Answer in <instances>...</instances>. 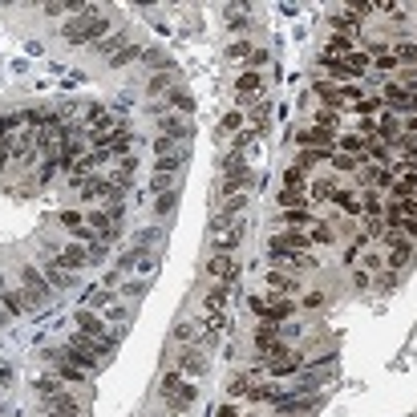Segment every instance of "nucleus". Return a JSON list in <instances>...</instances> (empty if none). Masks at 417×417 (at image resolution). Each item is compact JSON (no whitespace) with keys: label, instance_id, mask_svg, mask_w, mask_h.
Returning a JSON list of instances; mask_svg holds the SVG:
<instances>
[{"label":"nucleus","instance_id":"f257e3e1","mask_svg":"<svg viewBox=\"0 0 417 417\" xmlns=\"http://www.w3.org/2000/svg\"><path fill=\"white\" fill-rule=\"evenodd\" d=\"M61 37L69 45H89V41H105L110 37V21L101 16V4H86V13L65 21L61 25Z\"/></svg>","mask_w":417,"mask_h":417},{"label":"nucleus","instance_id":"f03ea898","mask_svg":"<svg viewBox=\"0 0 417 417\" xmlns=\"http://www.w3.org/2000/svg\"><path fill=\"white\" fill-rule=\"evenodd\" d=\"M163 397H166V409L170 413H187L190 405L199 401V389H195V381H187L178 369L163 373Z\"/></svg>","mask_w":417,"mask_h":417},{"label":"nucleus","instance_id":"7ed1b4c3","mask_svg":"<svg viewBox=\"0 0 417 417\" xmlns=\"http://www.w3.org/2000/svg\"><path fill=\"white\" fill-rule=\"evenodd\" d=\"M21 292H25L29 308H41V304H49V300H53L49 279L41 276V267H33V264H21Z\"/></svg>","mask_w":417,"mask_h":417},{"label":"nucleus","instance_id":"20e7f679","mask_svg":"<svg viewBox=\"0 0 417 417\" xmlns=\"http://www.w3.org/2000/svg\"><path fill=\"white\" fill-rule=\"evenodd\" d=\"M77 332L81 336H89V341H98V344H105L110 353L118 349V341L110 336V324L98 316V312H89V308H77Z\"/></svg>","mask_w":417,"mask_h":417},{"label":"nucleus","instance_id":"39448f33","mask_svg":"<svg viewBox=\"0 0 417 417\" xmlns=\"http://www.w3.org/2000/svg\"><path fill=\"white\" fill-rule=\"evenodd\" d=\"M296 142H300V150H320V154H336V142H341V134H332V130H320V126H308L296 134Z\"/></svg>","mask_w":417,"mask_h":417},{"label":"nucleus","instance_id":"423d86ee","mask_svg":"<svg viewBox=\"0 0 417 417\" xmlns=\"http://www.w3.org/2000/svg\"><path fill=\"white\" fill-rule=\"evenodd\" d=\"M247 308H252L255 316H264L267 324H279V320H288L292 312H296V304L292 300H267V296H252V304H247Z\"/></svg>","mask_w":417,"mask_h":417},{"label":"nucleus","instance_id":"0eeeda50","mask_svg":"<svg viewBox=\"0 0 417 417\" xmlns=\"http://www.w3.org/2000/svg\"><path fill=\"white\" fill-rule=\"evenodd\" d=\"M45 247H49V259H57L65 272H77V267L89 264V252L81 243H45Z\"/></svg>","mask_w":417,"mask_h":417},{"label":"nucleus","instance_id":"6e6552de","mask_svg":"<svg viewBox=\"0 0 417 417\" xmlns=\"http://www.w3.org/2000/svg\"><path fill=\"white\" fill-rule=\"evenodd\" d=\"M267 252L272 255H288V252H312V235L308 231H279L267 240Z\"/></svg>","mask_w":417,"mask_h":417},{"label":"nucleus","instance_id":"1a4fd4ad","mask_svg":"<svg viewBox=\"0 0 417 417\" xmlns=\"http://www.w3.org/2000/svg\"><path fill=\"white\" fill-rule=\"evenodd\" d=\"M207 276L215 279V284H235V279H240V264H235V259H231V255H211V259H207Z\"/></svg>","mask_w":417,"mask_h":417},{"label":"nucleus","instance_id":"9d476101","mask_svg":"<svg viewBox=\"0 0 417 417\" xmlns=\"http://www.w3.org/2000/svg\"><path fill=\"white\" fill-rule=\"evenodd\" d=\"M385 243H389V259H385V267H405L409 259H413V243L401 240L397 231H385Z\"/></svg>","mask_w":417,"mask_h":417},{"label":"nucleus","instance_id":"9b49d317","mask_svg":"<svg viewBox=\"0 0 417 417\" xmlns=\"http://www.w3.org/2000/svg\"><path fill=\"white\" fill-rule=\"evenodd\" d=\"M320 219L312 207H296V211H279V227L284 231H308V227H316Z\"/></svg>","mask_w":417,"mask_h":417},{"label":"nucleus","instance_id":"f8f14e48","mask_svg":"<svg viewBox=\"0 0 417 417\" xmlns=\"http://www.w3.org/2000/svg\"><path fill=\"white\" fill-rule=\"evenodd\" d=\"M178 373H182L187 381L207 377V356H202L199 349H182V353H178Z\"/></svg>","mask_w":417,"mask_h":417},{"label":"nucleus","instance_id":"ddd939ff","mask_svg":"<svg viewBox=\"0 0 417 417\" xmlns=\"http://www.w3.org/2000/svg\"><path fill=\"white\" fill-rule=\"evenodd\" d=\"M89 227L98 231L105 243H114V240H122V227H118V219L110 215V211H89V219H86Z\"/></svg>","mask_w":417,"mask_h":417},{"label":"nucleus","instance_id":"4468645a","mask_svg":"<svg viewBox=\"0 0 417 417\" xmlns=\"http://www.w3.org/2000/svg\"><path fill=\"white\" fill-rule=\"evenodd\" d=\"M276 264H284V267H292V276H300V272H316L320 267V259L312 252H288V255H272Z\"/></svg>","mask_w":417,"mask_h":417},{"label":"nucleus","instance_id":"2eb2a0df","mask_svg":"<svg viewBox=\"0 0 417 417\" xmlns=\"http://www.w3.org/2000/svg\"><path fill=\"white\" fill-rule=\"evenodd\" d=\"M267 288L276 292V296H296V292H300V276H292V272H279V267H272V272H267Z\"/></svg>","mask_w":417,"mask_h":417},{"label":"nucleus","instance_id":"dca6fc26","mask_svg":"<svg viewBox=\"0 0 417 417\" xmlns=\"http://www.w3.org/2000/svg\"><path fill=\"white\" fill-rule=\"evenodd\" d=\"M252 341H255V353H259V356H267V353H276V349H284V341H279V329H276V324H259Z\"/></svg>","mask_w":417,"mask_h":417},{"label":"nucleus","instance_id":"f3484780","mask_svg":"<svg viewBox=\"0 0 417 417\" xmlns=\"http://www.w3.org/2000/svg\"><path fill=\"white\" fill-rule=\"evenodd\" d=\"M163 105H166V114H182L187 118L190 110H195V98H190L187 89H166V98H163Z\"/></svg>","mask_w":417,"mask_h":417},{"label":"nucleus","instance_id":"a211bd4d","mask_svg":"<svg viewBox=\"0 0 417 417\" xmlns=\"http://www.w3.org/2000/svg\"><path fill=\"white\" fill-rule=\"evenodd\" d=\"M243 235H247V227H243V223H235L231 231L215 235V240H211V247H215V255H231V252H235V247L243 243Z\"/></svg>","mask_w":417,"mask_h":417},{"label":"nucleus","instance_id":"6ab92c4d","mask_svg":"<svg viewBox=\"0 0 417 417\" xmlns=\"http://www.w3.org/2000/svg\"><path fill=\"white\" fill-rule=\"evenodd\" d=\"M279 211H296V207H312V199H308V187H284L276 195Z\"/></svg>","mask_w":417,"mask_h":417},{"label":"nucleus","instance_id":"aec40b11","mask_svg":"<svg viewBox=\"0 0 417 417\" xmlns=\"http://www.w3.org/2000/svg\"><path fill=\"white\" fill-rule=\"evenodd\" d=\"M353 53H356V41L353 37H332L329 45H324V65L344 61V57H353Z\"/></svg>","mask_w":417,"mask_h":417},{"label":"nucleus","instance_id":"412c9836","mask_svg":"<svg viewBox=\"0 0 417 417\" xmlns=\"http://www.w3.org/2000/svg\"><path fill=\"white\" fill-rule=\"evenodd\" d=\"M0 308H4L9 316H25V312H29L25 292H21V288H4V292H0Z\"/></svg>","mask_w":417,"mask_h":417},{"label":"nucleus","instance_id":"4be33fe9","mask_svg":"<svg viewBox=\"0 0 417 417\" xmlns=\"http://www.w3.org/2000/svg\"><path fill=\"white\" fill-rule=\"evenodd\" d=\"M336 195H341V187H336V178H332V175L316 178V182L308 187V199H312V202H332Z\"/></svg>","mask_w":417,"mask_h":417},{"label":"nucleus","instance_id":"5701e85b","mask_svg":"<svg viewBox=\"0 0 417 417\" xmlns=\"http://www.w3.org/2000/svg\"><path fill=\"white\" fill-rule=\"evenodd\" d=\"M158 134L178 142V138H190V126H187V122H182L178 114H163V118H158Z\"/></svg>","mask_w":417,"mask_h":417},{"label":"nucleus","instance_id":"b1692460","mask_svg":"<svg viewBox=\"0 0 417 417\" xmlns=\"http://www.w3.org/2000/svg\"><path fill=\"white\" fill-rule=\"evenodd\" d=\"M41 276L49 279V288H73V272H65V267L57 264V259H45Z\"/></svg>","mask_w":417,"mask_h":417},{"label":"nucleus","instance_id":"393cba45","mask_svg":"<svg viewBox=\"0 0 417 417\" xmlns=\"http://www.w3.org/2000/svg\"><path fill=\"white\" fill-rule=\"evenodd\" d=\"M369 146H373V142L361 138V134H341V142H336V150L353 154V158H369Z\"/></svg>","mask_w":417,"mask_h":417},{"label":"nucleus","instance_id":"a878e982","mask_svg":"<svg viewBox=\"0 0 417 417\" xmlns=\"http://www.w3.org/2000/svg\"><path fill=\"white\" fill-rule=\"evenodd\" d=\"M247 182H252V170H247V166H240V170L223 175V187H219V190H223V199H231V195H240Z\"/></svg>","mask_w":417,"mask_h":417},{"label":"nucleus","instance_id":"bb28decb","mask_svg":"<svg viewBox=\"0 0 417 417\" xmlns=\"http://www.w3.org/2000/svg\"><path fill=\"white\" fill-rule=\"evenodd\" d=\"M231 300V288L227 284H211V292H207V300H202V312H223Z\"/></svg>","mask_w":417,"mask_h":417},{"label":"nucleus","instance_id":"cd10ccee","mask_svg":"<svg viewBox=\"0 0 417 417\" xmlns=\"http://www.w3.org/2000/svg\"><path fill=\"white\" fill-rule=\"evenodd\" d=\"M312 126L332 130V134H341V110H332V105H320L316 114H312Z\"/></svg>","mask_w":417,"mask_h":417},{"label":"nucleus","instance_id":"c85d7f7f","mask_svg":"<svg viewBox=\"0 0 417 417\" xmlns=\"http://www.w3.org/2000/svg\"><path fill=\"white\" fill-rule=\"evenodd\" d=\"M353 114H361V118H381V114H385V101H381V93H365V98L353 105Z\"/></svg>","mask_w":417,"mask_h":417},{"label":"nucleus","instance_id":"c756f323","mask_svg":"<svg viewBox=\"0 0 417 417\" xmlns=\"http://www.w3.org/2000/svg\"><path fill=\"white\" fill-rule=\"evenodd\" d=\"M361 211H365V219H385L381 190H361Z\"/></svg>","mask_w":417,"mask_h":417},{"label":"nucleus","instance_id":"7c9ffc66","mask_svg":"<svg viewBox=\"0 0 417 417\" xmlns=\"http://www.w3.org/2000/svg\"><path fill=\"white\" fill-rule=\"evenodd\" d=\"M199 329H202V336H207V341H215L219 332H227V316H223V312H207Z\"/></svg>","mask_w":417,"mask_h":417},{"label":"nucleus","instance_id":"2f4dec72","mask_svg":"<svg viewBox=\"0 0 417 417\" xmlns=\"http://www.w3.org/2000/svg\"><path fill=\"white\" fill-rule=\"evenodd\" d=\"M69 389V385H65L61 377H57V373H45V377H37V393H41V401H45V397H57V393H65Z\"/></svg>","mask_w":417,"mask_h":417},{"label":"nucleus","instance_id":"473e14b6","mask_svg":"<svg viewBox=\"0 0 417 417\" xmlns=\"http://www.w3.org/2000/svg\"><path fill=\"white\" fill-rule=\"evenodd\" d=\"M329 170H341V175H356L361 170V158H353V154H329Z\"/></svg>","mask_w":417,"mask_h":417},{"label":"nucleus","instance_id":"72a5a7b5","mask_svg":"<svg viewBox=\"0 0 417 417\" xmlns=\"http://www.w3.org/2000/svg\"><path fill=\"white\" fill-rule=\"evenodd\" d=\"M332 202L341 207L344 215H365V211H361V195H356V190H344V187H341V195H336Z\"/></svg>","mask_w":417,"mask_h":417},{"label":"nucleus","instance_id":"f704fd0d","mask_svg":"<svg viewBox=\"0 0 417 417\" xmlns=\"http://www.w3.org/2000/svg\"><path fill=\"white\" fill-rule=\"evenodd\" d=\"M243 211H247V195H231V199H223V202H219V211H215V215L235 219V215H243Z\"/></svg>","mask_w":417,"mask_h":417},{"label":"nucleus","instance_id":"c9c22d12","mask_svg":"<svg viewBox=\"0 0 417 417\" xmlns=\"http://www.w3.org/2000/svg\"><path fill=\"white\" fill-rule=\"evenodd\" d=\"M175 341L182 344V349H195V344L202 341V329H199V324H178V329H175Z\"/></svg>","mask_w":417,"mask_h":417},{"label":"nucleus","instance_id":"e433bc0d","mask_svg":"<svg viewBox=\"0 0 417 417\" xmlns=\"http://www.w3.org/2000/svg\"><path fill=\"white\" fill-rule=\"evenodd\" d=\"M324 163H329V154H320V150H300V158H296L292 166H300L304 175H308V170H316V166H324Z\"/></svg>","mask_w":417,"mask_h":417},{"label":"nucleus","instance_id":"4c0bfd02","mask_svg":"<svg viewBox=\"0 0 417 417\" xmlns=\"http://www.w3.org/2000/svg\"><path fill=\"white\" fill-rule=\"evenodd\" d=\"M393 57L401 61V69L405 65H417V41H397L393 45Z\"/></svg>","mask_w":417,"mask_h":417},{"label":"nucleus","instance_id":"58836bf2","mask_svg":"<svg viewBox=\"0 0 417 417\" xmlns=\"http://www.w3.org/2000/svg\"><path fill=\"white\" fill-rule=\"evenodd\" d=\"M259 86H264V77H259V73H240V77H235V93H240V98L255 93Z\"/></svg>","mask_w":417,"mask_h":417},{"label":"nucleus","instance_id":"ea45409f","mask_svg":"<svg viewBox=\"0 0 417 417\" xmlns=\"http://www.w3.org/2000/svg\"><path fill=\"white\" fill-rule=\"evenodd\" d=\"M219 134H243V110H227L219 122Z\"/></svg>","mask_w":417,"mask_h":417},{"label":"nucleus","instance_id":"a19ab883","mask_svg":"<svg viewBox=\"0 0 417 417\" xmlns=\"http://www.w3.org/2000/svg\"><path fill=\"white\" fill-rule=\"evenodd\" d=\"M178 207V190H163L158 199H154V215H170Z\"/></svg>","mask_w":417,"mask_h":417},{"label":"nucleus","instance_id":"79ce46f5","mask_svg":"<svg viewBox=\"0 0 417 417\" xmlns=\"http://www.w3.org/2000/svg\"><path fill=\"white\" fill-rule=\"evenodd\" d=\"M110 304H114V296H110L105 288H93V292L86 296V308H89V312H98V308H110Z\"/></svg>","mask_w":417,"mask_h":417},{"label":"nucleus","instance_id":"37998d69","mask_svg":"<svg viewBox=\"0 0 417 417\" xmlns=\"http://www.w3.org/2000/svg\"><path fill=\"white\" fill-rule=\"evenodd\" d=\"M332 240H336V235H332L329 223H316V227H312V247H329Z\"/></svg>","mask_w":417,"mask_h":417},{"label":"nucleus","instance_id":"c03bdc74","mask_svg":"<svg viewBox=\"0 0 417 417\" xmlns=\"http://www.w3.org/2000/svg\"><path fill=\"white\" fill-rule=\"evenodd\" d=\"M373 69H377V73H401V61H397L393 53H385V57H377V61H373Z\"/></svg>","mask_w":417,"mask_h":417},{"label":"nucleus","instance_id":"a18cd8bd","mask_svg":"<svg viewBox=\"0 0 417 417\" xmlns=\"http://www.w3.org/2000/svg\"><path fill=\"white\" fill-rule=\"evenodd\" d=\"M138 45H126V49H118L114 53V57H110V61H114V69H122V65H130V61H134V57H138Z\"/></svg>","mask_w":417,"mask_h":417},{"label":"nucleus","instance_id":"49530a36","mask_svg":"<svg viewBox=\"0 0 417 417\" xmlns=\"http://www.w3.org/2000/svg\"><path fill=\"white\" fill-rule=\"evenodd\" d=\"M284 187H308V175H304L300 166H288L284 170Z\"/></svg>","mask_w":417,"mask_h":417},{"label":"nucleus","instance_id":"de8ad7c7","mask_svg":"<svg viewBox=\"0 0 417 417\" xmlns=\"http://www.w3.org/2000/svg\"><path fill=\"white\" fill-rule=\"evenodd\" d=\"M175 146H178L175 138H163V134L154 138V154H158V158H175Z\"/></svg>","mask_w":417,"mask_h":417},{"label":"nucleus","instance_id":"09e8293b","mask_svg":"<svg viewBox=\"0 0 417 417\" xmlns=\"http://www.w3.org/2000/svg\"><path fill=\"white\" fill-rule=\"evenodd\" d=\"M57 219H61V227H69V231H81V227H86V219H81V211H61Z\"/></svg>","mask_w":417,"mask_h":417},{"label":"nucleus","instance_id":"8fccbe9b","mask_svg":"<svg viewBox=\"0 0 417 417\" xmlns=\"http://www.w3.org/2000/svg\"><path fill=\"white\" fill-rule=\"evenodd\" d=\"M397 235H401V240H409V243H413V240H417V219H405L401 227H397Z\"/></svg>","mask_w":417,"mask_h":417},{"label":"nucleus","instance_id":"3c124183","mask_svg":"<svg viewBox=\"0 0 417 417\" xmlns=\"http://www.w3.org/2000/svg\"><path fill=\"white\" fill-rule=\"evenodd\" d=\"M377 267H385V259H381L377 252H373V255H365V264H361V272H369V276H373Z\"/></svg>","mask_w":417,"mask_h":417},{"label":"nucleus","instance_id":"603ef678","mask_svg":"<svg viewBox=\"0 0 417 417\" xmlns=\"http://www.w3.org/2000/svg\"><path fill=\"white\" fill-rule=\"evenodd\" d=\"M110 320L126 324V320H130V308H122V304H110Z\"/></svg>","mask_w":417,"mask_h":417},{"label":"nucleus","instance_id":"864d4df0","mask_svg":"<svg viewBox=\"0 0 417 417\" xmlns=\"http://www.w3.org/2000/svg\"><path fill=\"white\" fill-rule=\"evenodd\" d=\"M247 53H252V45H247V41H235L227 49V57H247Z\"/></svg>","mask_w":417,"mask_h":417},{"label":"nucleus","instance_id":"5fc2aeb1","mask_svg":"<svg viewBox=\"0 0 417 417\" xmlns=\"http://www.w3.org/2000/svg\"><path fill=\"white\" fill-rule=\"evenodd\" d=\"M142 292H146V284H142V279H134V284H126V288H122V296H130V300H134V296H142Z\"/></svg>","mask_w":417,"mask_h":417},{"label":"nucleus","instance_id":"6e6d98bb","mask_svg":"<svg viewBox=\"0 0 417 417\" xmlns=\"http://www.w3.org/2000/svg\"><path fill=\"white\" fill-rule=\"evenodd\" d=\"M166 86H170V73H158V77L150 81V93H163Z\"/></svg>","mask_w":417,"mask_h":417},{"label":"nucleus","instance_id":"4d7b16f0","mask_svg":"<svg viewBox=\"0 0 417 417\" xmlns=\"http://www.w3.org/2000/svg\"><path fill=\"white\" fill-rule=\"evenodd\" d=\"M320 304H324V292H308L304 296V308H320Z\"/></svg>","mask_w":417,"mask_h":417},{"label":"nucleus","instance_id":"13d9d810","mask_svg":"<svg viewBox=\"0 0 417 417\" xmlns=\"http://www.w3.org/2000/svg\"><path fill=\"white\" fill-rule=\"evenodd\" d=\"M219 417H240V405H223V409H219Z\"/></svg>","mask_w":417,"mask_h":417},{"label":"nucleus","instance_id":"bf43d9fd","mask_svg":"<svg viewBox=\"0 0 417 417\" xmlns=\"http://www.w3.org/2000/svg\"><path fill=\"white\" fill-rule=\"evenodd\" d=\"M405 134H409V138H417V118H409V126H405Z\"/></svg>","mask_w":417,"mask_h":417},{"label":"nucleus","instance_id":"052dcab7","mask_svg":"<svg viewBox=\"0 0 417 417\" xmlns=\"http://www.w3.org/2000/svg\"><path fill=\"white\" fill-rule=\"evenodd\" d=\"M49 417H86V413H49Z\"/></svg>","mask_w":417,"mask_h":417},{"label":"nucleus","instance_id":"680f3d73","mask_svg":"<svg viewBox=\"0 0 417 417\" xmlns=\"http://www.w3.org/2000/svg\"><path fill=\"white\" fill-rule=\"evenodd\" d=\"M4 316H9V312H4V308H0V324H4Z\"/></svg>","mask_w":417,"mask_h":417},{"label":"nucleus","instance_id":"e2e57ef3","mask_svg":"<svg viewBox=\"0 0 417 417\" xmlns=\"http://www.w3.org/2000/svg\"><path fill=\"white\" fill-rule=\"evenodd\" d=\"M170 417H187V413H170Z\"/></svg>","mask_w":417,"mask_h":417},{"label":"nucleus","instance_id":"0e129e2a","mask_svg":"<svg viewBox=\"0 0 417 417\" xmlns=\"http://www.w3.org/2000/svg\"><path fill=\"white\" fill-rule=\"evenodd\" d=\"M0 292H4V279H0Z\"/></svg>","mask_w":417,"mask_h":417}]
</instances>
